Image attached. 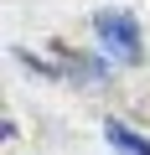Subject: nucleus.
Masks as SVG:
<instances>
[{
  "instance_id": "1",
  "label": "nucleus",
  "mask_w": 150,
  "mask_h": 155,
  "mask_svg": "<svg viewBox=\"0 0 150 155\" xmlns=\"http://www.w3.org/2000/svg\"><path fill=\"white\" fill-rule=\"evenodd\" d=\"M98 36L109 41V52H114V57H129V62H135V52H140V31H135V21H129V16H114V11H109V16H98Z\"/></svg>"
},
{
  "instance_id": "2",
  "label": "nucleus",
  "mask_w": 150,
  "mask_h": 155,
  "mask_svg": "<svg viewBox=\"0 0 150 155\" xmlns=\"http://www.w3.org/2000/svg\"><path fill=\"white\" fill-rule=\"evenodd\" d=\"M104 134H109L119 150H129V155H150V140H140V134H135V129H124L119 119H109V124H104Z\"/></svg>"
}]
</instances>
